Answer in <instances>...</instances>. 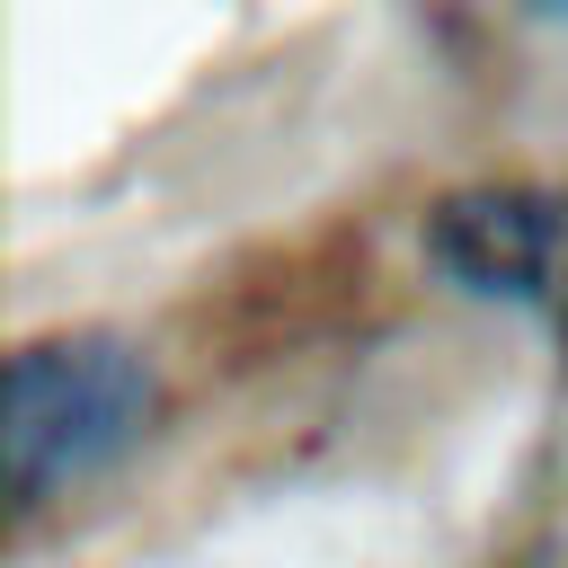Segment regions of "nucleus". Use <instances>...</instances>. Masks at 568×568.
<instances>
[{
  "label": "nucleus",
  "mask_w": 568,
  "mask_h": 568,
  "mask_svg": "<svg viewBox=\"0 0 568 568\" xmlns=\"http://www.w3.org/2000/svg\"><path fill=\"white\" fill-rule=\"evenodd\" d=\"M426 248H435V266H444L462 293L541 302V311H550V275H559V195L515 186V178L462 186V195H444V204L426 213Z\"/></svg>",
  "instance_id": "nucleus-2"
},
{
  "label": "nucleus",
  "mask_w": 568,
  "mask_h": 568,
  "mask_svg": "<svg viewBox=\"0 0 568 568\" xmlns=\"http://www.w3.org/2000/svg\"><path fill=\"white\" fill-rule=\"evenodd\" d=\"M160 382L115 328H44L9 355V497L36 515L142 444Z\"/></svg>",
  "instance_id": "nucleus-1"
},
{
  "label": "nucleus",
  "mask_w": 568,
  "mask_h": 568,
  "mask_svg": "<svg viewBox=\"0 0 568 568\" xmlns=\"http://www.w3.org/2000/svg\"><path fill=\"white\" fill-rule=\"evenodd\" d=\"M532 9H550V18H568V0H532Z\"/></svg>",
  "instance_id": "nucleus-4"
},
{
  "label": "nucleus",
  "mask_w": 568,
  "mask_h": 568,
  "mask_svg": "<svg viewBox=\"0 0 568 568\" xmlns=\"http://www.w3.org/2000/svg\"><path fill=\"white\" fill-rule=\"evenodd\" d=\"M550 328H559V355H568V195H559V275H550Z\"/></svg>",
  "instance_id": "nucleus-3"
}]
</instances>
